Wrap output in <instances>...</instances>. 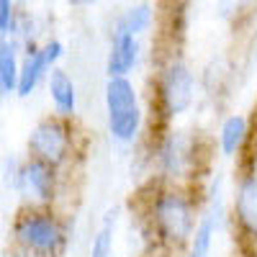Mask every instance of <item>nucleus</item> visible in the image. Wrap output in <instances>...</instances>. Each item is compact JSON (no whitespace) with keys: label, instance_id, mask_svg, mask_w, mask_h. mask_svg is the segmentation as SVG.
Here are the masks:
<instances>
[{"label":"nucleus","instance_id":"f257e3e1","mask_svg":"<svg viewBox=\"0 0 257 257\" xmlns=\"http://www.w3.org/2000/svg\"><path fill=\"white\" fill-rule=\"evenodd\" d=\"M149 224L157 242L167 249H188L196 231V206L178 188L157 190L149 201Z\"/></svg>","mask_w":257,"mask_h":257},{"label":"nucleus","instance_id":"f03ea898","mask_svg":"<svg viewBox=\"0 0 257 257\" xmlns=\"http://www.w3.org/2000/svg\"><path fill=\"white\" fill-rule=\"evenodd\" d=\"M13 242L21 252L34 257H64L67 249V226L44 206L24 208L13 224Z\"/></svg>","mask_w":257,"mask_h":257},{"label":"nucleus","instance_id":"7ed1b4c3","mask_svg":"<svg viewBox=\"0 0 257 257\" xmlns=\"http://www.w3.org/2000/svg\"><path fill=\"white\" fill-rule=\"evenodd\" d=\"M103 103L108 137L118 144H134L142 132V103L134 82L128 77H105Z\"/></svg>","mask_w":257,"mask_h":257},{"label":"nucleus","instance_id":"20e7f679","mask_svg":"<svg viewBox=\"0 0 257 257\" xmlns=\"http://www.w3.org/2000/svg\"><path fill=\"white\" fill-rule=\"evenodd\" d=\"M196 75L183 59H170L157 77V100L165 118H178L196 103Z\"/></svg>","mask_w":257,"mask_h":257},{"label":"nucleus","instance_id":"39448f33","mask_svg":"<svg viewBox=\"0 0 257 257\" xmlns=\"http://www.w3.org/2000/svg\"><path fill=\"white\" fill-rule=\"evenodd\" d=\"M29 155L36 160H44L54 167L67 165L72 157V128H70V118L62 116H47L34 123L31 134H29Z\"/></svg>","mask_w":257,"mask_h":257},{"label":"nucleus","instance_id":"423d86ee","mask_svg":"<svg viewBox=\"0 0 257 257\" xmlns=\"http://www.w3.org/2000/svg\"><path fill=\"white\" fill-rule=\"evenodd\" d=\"M57 170L59 167L29 155L26 160H21L16 175L11 178L8 185L31 206H49L57 198V188H59Z\"/></svg>","mask_w":257,"mask_h":257},{"label":"nucleus","instance_id":"0eeeda50","mask_svg":"<svg viewBox=\"0 0 257 257\" xmlns=\"http://www.w3.org/2000/svg\"><path fill=\"white\" fill-rule=\"evenodd\" d=\"M198 139L188 132H170L157 149L162 175L170 180H188L198 173Z\"/></svg>","mask_w":257,"mask_h":257},{"label":"nucleus","instance_id":"6e6552de","mask_svg":"<svg viewBox=\"0 0 257 257\" xmlns=\"http://www.w3.org/2000/svg\"><path fill=\"white\" fill-rule=\"evenodd\" d=\"M142 57L139 36L113 29L108 39V52H105V77H128L134 72Z\"/></svg>","mask_w":257,"mask_h":257},{"label":"nucleus","instance_id":"1a4fd4ad","mask_svg":"<svg viewBox=\"0 0 257 257\" xmlns=\"http://www.w3.org/2000/svg\"><path fill=\"white\" fill-rule=\"evenodd\" d=\"M231 213L244 237L257 239V170H249L237 180Z\"/></svg>","mask_w":257,"mask_h":257},{"label":"nucleus","instance_id":"9d476101","mask_svg":"<svg viewBox=\"0 0 257 257\" xmlns=\"http://www.w3.org/2000/svg\"><path fill=\"white\" fill-rule=\"evenodd\" d=\"M44 44V41H41ZM41 44H34L24 49V59H21V80H18V98H29L36 93L41 82H47L49 72L54 70V64L49 62L47 52Z\"/></svg>","mask_w":257,"mask_h":257},{"label":"nucleus","instance_id":"9b49d317","mask_svg":"<svg viewBox=\"0 0 257 257\" xmlns=\"http://www.w3.org/2000/svg\"><path fill=\"white\" fill-rule=\"evenodd\" d=\"M221 221V198L211 196V206L201 213L196 224V231L188 242V257H211L213 244H216V229Z\"/></svg>","mask_w":257,"mask_h":257},{"label":"nucleus","instance_id":"f8f14e48","mask_svg":"<svg viewBox=\"0 0 257 257\" xmlns=\"http://www.w3.org/2000/svg\"><path fill=\"white\" fill-rule=\"evenodd\" d=\"M47 93L52 100V108L62 118H75L77 113V85L70 77L67 70H62L59 64L47 77Z\"/></svg>","mask_w":257,"mask_h":257},{"label":"nucleus","instance_id":"ddd939ff","mask_svg":"<svg viewBox=\"0 0 257 257\" xmlns=\"http://www.w3.org/2000/svg\"><path fill=\"white\" fill-rule=\"evenodd\" d=\"M249 139V121L247 116L242 113H231L221 121L219 126V137H216V144H219V152L221 157L226 160H234L247 144Z\"/></svg>","mask_w":257,"mask_h":257},{"label":"nucleus","instance_id":"4468645a","mask_svg":"<svg viewBox=\"0 0 257 257\" xmlns=\"http://www.w3.org/2000/svg\"><path fill=\"white\" fill-rule=\"evenodd\" d=\"M24 49L16 39L0 41V93L3 98L18 93V80H21V57L18 52Z\"/></svg>","mask_w":257,"mask_h":257},{"label":"nucleus","instance_id":"2eb2a0df","mask_svg":"<svg viewBox=\"0 0 257 257\" xmlns=\"http://www.w3.org/2000/svg\"><path fill=\"white\" fill-rule=\"evenodd\" d=\"M155 24V8L149 3H134L123 8V13L116 18V26L113 29H121V31H128L134 36H142L152 29Z\"/></svg>","mask_w":257,"mask_h":257},{"label":"nucleus","instance_id":"dca6fc26","mask_svg":"<svg viewBox=\"0 0 257 257\" xmlns=\"http://www.w3.org/2000/svg\"><path fill=\"white\" fill-rule=\"evenodd\" d=\"M116 216H118V208H108V211H105L100 229L93 234V239H90V252H88V257H113Z\"/></svg>","mask_w":257,"mask_h":257},{"label":"nucleus","instance_id":"f3484780","mask_svg":"<svg viewBox=\"0 0 257 257\" xmlns=\"http://www.w3.org/2000/svg\"><path fill=\"white\" fill-rule=\"evenodd\" d=\"M16 0H0V36L11 39L13 29H16Z\"/></svg>","mask_w":257,"mask_h":257},{"label":"nucleus","instance_id":"a211bd4d","mask_svg":"<svg viewBox=\"0 0 257 257\" xmlns=\"http://www.w3.org/2000/svg\"><path fill=\"white\" fill-rule=\"evenodd\" d=\"M244 6V0H219V16L221 18H234Z\"/></svg>","mask_w":257,"mask_h":257},{"label":"nucleus","instance_id":"6ab92c4d","mask_svg":"<svg viewBox=\"0 0 257 257\" xmlns=\"http://www.w3.org/2000/svg\"><path fill=\"white\" fill-rule=\"evenodd\" d=\"M70 8H77V11H82V8H93V6H98L100 0H64Z\"/></svg>","mask_w":257,"mask_h":257},{"label":"nucleus","instance_id":"aec40b11","mask_svg":"<svg viewBox=\"0 0 257 257\" xmlns=\"http://www.w3.org/2000/svg\"><path fill=\"white\" fill-rule=\"evenodd\" d=\"M11 257H31V254H26V252H13Z\"/></svg>","mask_w":257,"mask_h":257},{"label":"nucleus","instance_id":"412c9836","mask_svg":"<svg viewBox=\"0 0 257 257\" xmlns=\"http://www.w3.org/2000/svg\"><path fill=\"white\" fill-rule=\"evenodd\" d=\"M254 170H257V155H254Z\"/></svg>","mask_w":257,"mask_h":257}]
</instances>
